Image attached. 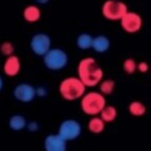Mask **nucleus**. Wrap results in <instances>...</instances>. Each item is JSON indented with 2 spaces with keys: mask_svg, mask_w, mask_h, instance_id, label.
Listing matches in <instances>:
<instances>
[{
  "mask_svg": "<svg viewBox=\"0 0 151 151\" xmlns=\"http://www.w3.org/2000/svg\"><path fill=\"white\" fill-rule=\"evenodd\" d=\"M123 72L127 74H133L135 73V70H138V63H135V60L133 58H126L122 64Z\"/></svg>",
  "mask_w": 151,
  "mask_h": 151,
  "instance_id": "aec40b11",
  "label": "nucleus"
},
{
  "mask_svg": "<svg viewBox=\"0 0 151 151\" xmlns=\"http://www.w3.org/2000/svg\"><path fill=\"white\" fill-rule=\"evenodd\" d=\"M111 47V41L107 36L105 35H97L93 37V45L91 49L96 53H106Z\"/></svg>",
  "mask_w": 151,
  "mask_h": 151,
  "instance_id": "f8f14e48",
  "label": "nucleus"
},
{
  "mask_svg": "<svg viewBox=\"0 0 151 151\" xmlns=\"http://www.w3.org/2000/svg\"><path fill=\"white\" fill-rule=\"evenodd\" d=\"M29 48L33 55L42 57L52 48V39L45 32H37L29 40Z\"/></svg>",
  "mask_w": 151,
  "mask_h": 151,
  "instance_id": "423d86ee",
  "label": "nucleus"
},
{
  "mask_svg": "<svg viewBox=\"0 0 151 151\" xmlns=\"http://www.w3.org/2000/svg\"><path fill=\"white\" fill-rule=\"evenodd\" d=\"M98 86H99L98 88L99 91H101L102 94L110 96V94H113V91H114V89H115V81L110 80V78H106V80H102Z\"/></svg>",
  "mask_w": 151,
  "mask_h": 151,
  "instance_id": "6ab92c4d",
  "label": "nucleus"
},
{
  "mask_svg": "<svg viewBox=\"0 0 151 151\" xmlns=\"http://www.w3.org/2000/svg\"><path fill=\"white\" fill-rule=\"evenodd\" d=\"M129 12V7L121 0H105L101 13L109 21H119Z\"/></svg>",
  "mask_w": 151,
  "mask_h": 151,
  "instance_id": "39448f33",
  "label": "nucleus"
},
{
  "mask_svg": "<svg viewBox=\"0 0 151 151\" xmlns=\"http://www.w3.org/2000/svg\"><path fill=\"white\" fill-rule=\"evenodd\" d=\"M48 88L44 85H40V86H36V94L39 98H45V97L48 96Z\"/></svg>",
  "mask_w": 151,
  "mask_h": 151,
  "instance_id": "5701e85b",
  "label": "nucleus"
},
{
  "mask_svg": "<svg viewBox=\"0 0 151 151\" xmlns=\"http://www.w3.org/2000/svg\"><path fill=\"white\" fill-rule=\"evenodd\" d=\"M21 72V60L19 56L11 55L5 57L4 64H3V73L7 77H16Z\"/></svg>",
  "mask_w": 151,
  "mask_h": 151,
  "instance_id": "9b49d317",
  "label": "nucleus"
},
{
  "mask_svg": "<svg viewBox=\"0 0 151 151\" xmlns=\"http://www.w3.org/2000/svg\"><path fill=\"white\" fill-rule=\"evenodd\" d=\"M149 69H150V66L146 61H141V63H138V70L141 72V73H147Z\"/></svg>",
  "mask_w": 151,
  "mask_h": 151,
  "instance_id": "b1692460",
  "label": "nucleus"
},
{
  "mask_svg": "<svg viewBox=\"0 0 151 151\" xmlns=\"http://www.w3.org/2000/svg\"><path fill=\"white\" fill-rule=\"evenodd\" d=\"M68 141L61 134H48L44 138V150L45 151H66Z\"/></svg>",
  "mask_w": 151,
  "mask_h": 151,
  "instance_id": "9d476101",
  "label": "nucleus"
},
{
  "mask_svg": "<svg viewBox=\"0 0 151 151\" xmlns=\"http://www.w3.org/2000/svg\"><path fill=\"white\" fill-rule=\"evenodd\" d=\"M76 45L80 50H89L91 49V45H93V36L88 32H82L77 36L76 39Z\"/></svg>",
  "mask_w": 151,
  "mask_h": 151,
  "instance_id": "dca6fc26",
  "label": "nucleus"
},
{
  "mask_svg": "<svg viewBox=\"0 0 151 151\" xmlns=\"http://www.w3.org/2000/svg\"><path fill=\"white\" fill-rule=\"evenodd\" d=\"M58 134L64 137L68 142L76 141L82 134V125L76 119H64L58 125Z\"/></svg>",
  "mask_w": 151,
  "mask_h": 151,
  "instance_id": "0eeeda50",
  "label": "nucleus"
},
{
  "mask_svg": "<svg viewBox=\"0 0 151 151\" xmlns=\"http://www.w3.org/2000/svg\"><path fill=\"white\" fill-rule=\"evenodd\" d=\"M0 53H1L3 56H5V57H8V56H11V55H15V45H13V42L3 41L1 44H0Z\"/></svg>",
  "mask_w": 151,
  "mask_h": 151,
  "instance_id": "412c9836",
  "label": "nucleus"
},
{
  "mask_svg": "<svg viewBox=\"0 0 151 151\" xmlns=\"http://www.w3.org/2000/svg\"><path fill=\"white\" fill-rule=\"evenodd\" d=\"M12 96L17 102H21V104H29V102H32L37 97L36 86L31 85V83H28V82L17 83V85L13 88Z\"/></svg>",
  "mask_w": 151,
  "mask_h": 151,
  "instance_id": "6e6552de",
  "label": "nucleus"
},
{
  "mask_svg": "<svg viewBox=\"0 0 151 151\" xmlns=\"http://www.w3.org/2000/svg\"><path fill=\"white\" fill-rule=\"evenodd\" d=\"M3 88H4V80H3V77L0 76V93H1Z\"/></svg>",
  "mask_w": 151,
  "mask_h": 151,
  "instance_id": "a878e982",
  "label": "nucleus"
},
{
  "mask_svg": "<svg viewBox=\"0 0 151 151\" xmlns=\"http://www.w3.org/2000/svg\"><path fill=\"white\" fill-rule=\"evenodd\" d=\"M77 76L88 88H96L104 80V69L99 66L96 58L85 57L77 65Z\"/></svg>",
  "mask_w": 151,
  "mask_h": 151,
  "instance_id": "f257e3e1",
  "label": "nucleus"
},
{
  "mask_svg": "<svg viewBox=\"0 0 151 151\" xmlns=\"http://www.w3.org/2000/svg\"><path fill=\"white\" fill-rule=\"evenodd\" d=\"M105 94L101 91H86L80 99V106L83 114L93 117V115H99L104 107L107 105Z\"/></svg>",
  "mask_w": 151,
  "mask_h": 151,
  "instance_id": "7ed1b4c3",
  "label": "nucleus"
},
{
  "mask_svg": "<svg viewBox=\"0 0 151 151\" xmlns=\"http://www.w3.org/2000/svg\"><path fill=\"white\" fill-rule=\"evenodd\" d=\"M42 64L50 72H60L66 68L69 63L68 53L61 48H50L44 56H42Z\"/></svg>",
  "mask_w": 151,
  "mask_h": 151,
  "instance_id": "20e7f679",
  "label": "nucleus"
},
{
  "mask_svg": "<svg viewBox=\"0 0 151 151\" xmlns=\"http://www.w3.org/2000/svg\"><path fill=\"white\" fill-rule=\"evenodd\" d=\"M101 118L105 121L106 123H111L117 119L118 117V110L115 106H111V105H106L104 107V110L101 111Z\"/></svg>",
  "mask_w": 151,
  "mask_h": 151,
  "instance_id": "f3484780",
  "label": "nucleus"
},
{
  "mask_svg": "<svg viewBox=\"0 0 151 151\" xmlns=\"http://www.w3.org/2000/svg\"><path fill=\"white\" fill-rule=\"evenodd\" d=\"M86 127H88L89 133L98 135V134H102V133L105 131V127H106V122H105V121L101 118V115H93V117L89 119V122H88V125H86Z\"/></svg>",
  "mask_w": 151,
  "mask_h": 151,
  "instance_id": "4468645a",
  "label": "nucleus"
},
{
  "mask_svg": "<svg viewBox=\"0 0 151 151\" xmlns=\"http://www.w3.org/2000/svg\"><path fill=\"white\" fill-rule=\"evenodd\" d=\"M86 88L88 86L82 82V80L78 76H76V77H66L58 85V93H60L63 99L72 102V101H77V99L82 98V96L86 93Z\"/></svg>",
  "mask_w": 151,
  "mask_h": 151,
  "instance_id": "f03ea898",
  "label": "nucleus"
},
{
  "mask_svg": "<svg viewBox=\"0 0 151 151\" xmlns=\"http://www.w3.org/2000/svg\"><path fill=\"white\" fill-rule=\"evenodd\" d=\"M27 130L29 133H37L40 130V123L37 121H29L28 125H27Z\"/></svg>",
  "mask_w": 151,
  "mask_h": 151,
  "instance_id": "4be33fe9",
  "label": "nucleus"
},
{
  "mask_svg": "<svg viewBox=\"0 0 151 151\" xmlns=\"http://www.w3.org/2000/svg\"><path fill=\"white\" fill-rule=\"evenodd\" d=\"M23 19L27 23H37L41 19V9L39 4H29L23 9Z\"/></svg>",
  "mask_w": 151,
  "mask_h": 151,
  "instance_id": "ddd939ff",
  "label": "nucleus"
},
{
  "mask_svg": "<svg viewBox=\"0 0 151 151\" xmlns=\"http://www.w3.org/2000/svg\"><path fill=\"white\" fill-rule=\"evenodd\" d=\"M129 113L133 117H142L146 114V106L141 101H133L129 105Z\"/></svg>",
  "mask_w": 151,
  "mask_h": 151,
  "instance_id": "a211bd4d",
  "label": "nucleus"
},
{
  "mask_svg": "<svg viewBox=\"0 0 151 151\" xmlns=\"http://www.w3.org/2000/svg\"><path fill=\"white\" fill-rule=\"evenodd\" d=\"M119 23H121V28L125 32H127V33H137V32L141 31L142 25H143L142 16L137 12H131V11H129L121 19Z\"/></svg>",
  "mask_w": 151,
  "mask_h": 151,
  "instance_id": "1a4fd4ad",
  "label": "nucleus"
},
{
  "mask_svg": "<svg viewBox=\"0 0 151 151\" xmlns=\"http://www.w3.org/2000/svg\"><path fill=\"white\" fill-rule=\"evenodd\" d=\"M36 4H39V5H44V4H48V3L50 1V0H33Z\"/></svg>",
  "mask_w": 151,
  "mask_h": 151,
  "instance_id": "393cba45",
  "label": "nucleus"
},
{
  "mask_svg": "<svg viewBox=\"0 0 151 151\" xmlns=\"http://www.w3.org/2000/svg\"><path fill=\"white\" fill-rule=\"evenodd\" d=\"M27 125H28V121L21 114H13L8 119V126L12 131H23L24 129H27Z\"/></svg>",
  "mask_w": 151,
  "mask_h": 151,
  "instance_id": "2eb2a0df",
  "label": "nucleus"
}]
</instances>
